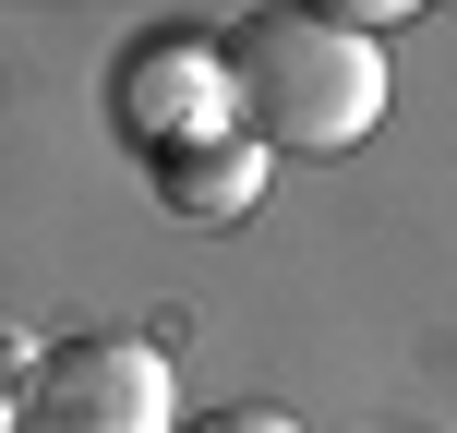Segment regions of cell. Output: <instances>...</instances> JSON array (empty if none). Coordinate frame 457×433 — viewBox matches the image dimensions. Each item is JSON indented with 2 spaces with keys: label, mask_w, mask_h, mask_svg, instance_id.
I'll list each match as a JSON object with an SVG mask.
<instances>
[{
  "label": "cell",
  "mask_w": 457,
  "mask_h": 433,
  "mask_svg": "<svg viewBox=\"0 0 457 433\" xmlns=\"http://www.w3.org/2000/svg\"><path fill=\"white\" fill-rule=\"evenodd\" d=\"M109 133L133 145L145 169L181 157V145L241 133V109H228V37L217 24H145L109 61Z\"/></svg>",
  "instance_id": "7a4b0ae2"
},
{
  "label": "cell",
  "mask_w": 457,
  "mask_h": 433,
  "mask_svg": "<svg viewBox=\"0 0 457 433\" xmlns=\"http://www.w3.org/2000/svg\"><path fill=\"white\" fill-rule=\"evenodd\" d=\"M181 433H301L289 410H265V397H228V410H193Z\"/></svg>",
  "instance_id": "5b68a950"
},
{
  "label": "cell",
  "mask_w": 457,
  "mask_h": 433,
  "mask_svg": "<svg viewBox=\"0 0 457 433\" xmlns=\"http://www.w3.org/2000/svg\"><path fill=\"white\" fill-rule=\"evenodd\" d=\"M24 373H37V349H12V337H0V433H12V397H24Z\"/></svg>",
  "instance_id": "8992f818"
},
{
  "label": "cell",
  "mask_w": 457,
  "mask_h": 433,
  "mask_svg": "<svg viewBox=\"0 0 457 433\" xmlns=\"http://www.w3.org/2000/svg\"><path fill=\"white\" fill-rule=\"evenodd\" d=\"M228 37V109L265 157H349L386 121V48L349 37L337 12H241Z\"/></svg>",
  "instance_id": "6da1fadb"
},
{
  "label": "cell",
  "mask_w": 457,
  "mask_h": 433,
  "mask_svg": "<svg viewBox=\"0 0 457 433\" xmlns=\"http://www.w3.org/2000/svg\"><path fill=\"white\" fill-rule=\"evenodd\" d=\"M265 181H277V157H265L253 133L181 145V157H157V169H145V193H157L181 229H228V217H253V205H265Z\"/></svg>",
  "instance_id": "277c9868"
},
{
  "label": "cell",
  "mask_w": 457,
  "mask_h": 433,
  "mask_svg": "<svg viewBox=\"0 0 457 433\" xmlns=\"http://www.w3.org/2000/svg\"><path fill=\"white\" fill-rule=\"evenodd\" d=\"M12 433H181V373L157 337H61L24 373Z\"/></svg>",
  "instance_id": "3957f363"
}]
</instances>
